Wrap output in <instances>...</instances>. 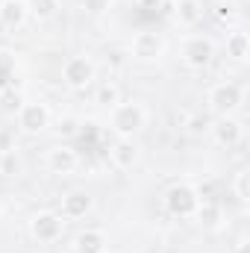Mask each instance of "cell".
<instances>
[{"instance_id":"cell-1","label":"cell","mask_w":250,"mask_h":253,"mask_svg":"<svg viewBox=\"0 0 250 253\" xmlns=\"http://www.w3.org/2000/svg\"><path fill=\"white\" fill-rule=\"evenodd\" d=\"M147 124V112L141 103H118L112 109V118H109V129L118 135V138H132L141 126Z\"/></svg>"},{"instance_id":"cell-2","label":"cell","mask_w":250,"mask_h":253,"mask_svg":"<svg viewBox=\"0 0 250 253\" xmlns=\"http://www.w3.org/2000/svg\"><path fill=\"white\" fill-rule=\"evenodd\" d=\"M62 233H65V218L59 212H39L30 221V236L39 245H53V242L62 239Z\"/></svg>"},{"instance_id":"cell-3","label":"cell","mask_w":250,"mask_h":253,"mask_svg":"<svg viewBox=\"0 0 250 253\" xmlns=\"http://www.w3.org/2000/svg\"><path fill=\"white\" fill-rule=\"evenodd\" d=\"M242 88L236 85V83H218L209 94H206V103H209V112H215L218 118L221 115H230V112H236L239 106H242Z\"/></svg>"},{"instance_id":"cell-4","label":"cell","mask_w":250,"mask_h":253,"mask_svg":"<svg viewBox=\"0 0 250 253\" xmlns=\"http://www.w3.org/2000/svg\"><path fill=\"white\" fill-rule=\"evenodd\" d=\"M197 206H200V200H197L194 189L186 186V183H177V186H171L165 191V209L174 218H191L197 212Z\"/></svg>"},{"instance_id":"cell-5","label":"cell","mask_w":250,"mask_h":253,"mask_svg":"<svg viewBox=\"0 0 250 253\" xmlns=\"http://www.w3.org/2000/svg\"><path fill=\"white\" fill-rule=\"evenodd\" d=\"M94 62L88 56H71L68 62L62 65V83L68 88H85L94 83Z\"/></svg>"},{"instance_id":"cell-6","label":"cell","mask_w":250,"mask_h":253,"mask_svg":"<svg viewBox=\"0 0 250 253\" xmlns=\"http://www.w3.org/2000/svg\"><path fill=\"white\" fill-rule=\"evenodd\" d=\"M180 53H183V62L188 68H206L215 59V44L209 39H203V36H188L186 42H183Z\"/></svg>"},{"instance_id":"cell-7","label":"cell","mask_w":250,"mask_h":253,"mask_svg":"<svg viewBox=\"0 0 250 253\" xmlns=\"http://www.w3.org/2000/svg\"><path fill=\"white\" fill-rule=\"evenodd\" d=\"M47 124H50V109L44 103H21V109H18V126L27 135H39Z\"/></svg>"},{"instance_id":"cell-8","label":"cell","mask_w":250,"mask_h":253,"mask_svg":"<svg viewBox=\"0 0 250 253\" xmlns=\"http://www.w3.org/2000/svg\"><path fill=\"white\" fill-rule=\"evenodd\" d=\"M209 132H212V138L221 144V147H239L242 144V138H245V126H242V121H236L233 115H221L218 121H212V126H209Z\"/></svg>"},{"instance_id":"cell-9","label":"cell","mask_w":250,"mask_h":253,"mask_svg":"<svg viewBox=\"0 0 250 253\" xmlns=\"http://www.w3.org/2000/svg\"><path fill=\"white\" fill-rule=\"evenodd\" d=\"M129 53L141 62H153L159 53H162V39L150 30H141L132 36V44H129Z\"/></svg>"},{"instance_id":"cell-10","label":"cell","mask_w":250,"mask_h":253,"mask_svg":"<svg viewBox=\"0 0 250 253\" xmlns=\"http://www.w3.org/2000/svg\"><path fill=\"white\" fill-rule=\"evenodd\" d=\"M91 206H94V200H91L88 191H68L62 197L59 215H62L65 221H80V218H85L91 212Z\"/></svg>"},{"instance_id":"cell-11","label":"cell","mask_w":250,"mask_h":253,"mask_svg":"<svg viewBox=\"0 0 250 253\" xmlns=\"http://www.w3.org/2000/svg\"><path fill=\"white\" fill-rule=\"evenodd\" d=\"M47 168H50L53 174H74V171L80 168V153H77L74 147L56 144V147H50V153H47Z\"/></svg>"},{"instance_id":"cell-12","label":"cell","mask_w":250,"mask_h":253,"mask_svg":"<svg viewBox=\"0 0 250 253\" xmlns=\"http://www.w3.org/2000/svg\"><path fill=\"white\" fill-rule=\"evenodd\" d=\"M109 162L118 168V171H126L138 162V144L132 138H118L112 147H109Z\"/></svg>"},{"instance_id":"cell-13","label":"cell","mask_w":250,"mask_h":253,"mask_svg":"<svg viewBox=\"0 0 250 253\" xmlns=\"http://www.w3.org/2000/svg\"><path fill=\"white\" fill-rule=\"evenodd\" d=\"M27 3L24 0H0V24L6 30H18L27 21Z\"/></svg>"},{"instance_id":"cell-14","label":"cell","mask_w":250,"mask_h":253,"mask_svg":"<svg viewBox=\"0 0 250 253\" xmlns=\"http://www.w3.org/2000/svg\"><path fill=\"white\" fill-rule=\"evenodd\" d=\"M106 251V236L100 230H83L74 239V253H100Z\"/></svg>"},{"instance_id":"cell-15","label":"cell","mask_w":250,"mask_h":253,"mask_svg":"<svg viewBox=\"0 0 250 253\" xmlns=\"http://www.w3.org/2000/svg\"><path fill=\"white\" fill-rule=\"evenodd\" d=\"M183 27H194L200 18H203V6L197 0H174V15Z\"/></svg>"},{"instance_id":"cell-16","label":"cell","mask_w":250,"mask_h":253,"mask_svg":"<svg viewBox=\"0 0 250 253\" xmlns=\"http://www.w3.org/2000/svg\"><path fill=\"white\" fill-rule=\"evenodd\" d=\"M250 53V39L245 30H233L227 33V56L236 59V62H245Z\"/></svg>"},{"instance_id":"cell-17","label":"cell","mask_w":250,"mask_h":253,"mask_svg":"<svg viewBox=\"0 0 250 253\" xmlns=\"http://www.w3.org/2000/svg\"><path fill=\"white\" fill-rule=\"evenodd\" d=\"M94 100H97L100 106H109V109H115V106L121 103V85H118L115 80H103V83L97 85V94H94Z\"/></svg>"},{"instance_id":"cell-18","label":"cell","mask_w":250,"mask_h":253,"mask_svg":"<svg viewBox=\"0 0 250 253\" xmlns=\"http://www.w3.org/2000/svg\"><path fill=\"white\" fill-rule=\"evenodd\" d=\"M194 215L200 218V224H203V227L215 230V227L221 224V203H218V200H206V203H200V206H197V212H194Z\"/></svg>"},{"instance_id":"cell-19","label":"cell","mask_w":250,"mask_h":253,"mask_svg":"<svg viewBox=\"0 0 250 253\" xmlns=\"http://www.w3.org/2000/svg\"><path fill=\"white\" fill-rule=\"evenodd\" d=\"M209 126H212V118L209 115H203V112H194V115H188L183 129H186V135L191 138H203L206 132H209Z\"/></svg>"},{"instance_id":"cell-20","label":"cell","mask_w":250,"mask_h":253,"mask_svg":"<svg viewBox=\"0 0 250 253\" xmlns=\"http://www.w3.org/2000/svg\"><path fill=\"white\" fill-rule=\"evenodd\" d=\"M56 9H59V0H30V3H27V12H30L33 18H39V21L53 18Z\"/></svg>"},{"instance_id":"cell-21","label":"cell","mask_w":250,"mask_h":253,"mask_svg":"<svg viewBox=\"0 0 250 253\" xmlns=\"http://www.w3.org/2000/svg\"><path fill=\"white\" fill-rule=\"evenodd\" d=\"M21 171V159L15 156V147L12 150H0V174L3 177H15Z\"/></svg>"},{"instance_id":"cell-22","label":"cell","mask_w":250,"mask_h":253,"mask_svg":"<svg viewBox=\"0 0 250 253\" xmlns=\"http://www.w3.org/2000/svg\"><path fill=\"white\" fill-rule=\"evenodd\" d=\"M248 180H250V174L242 168L239 174H236V180H233V191H236V197L242 200V203H248L250 200V191H248Z\"/></svg>"},{"instance_id":"cell-23","label":"cell","mask_w":250,"mask_h":253,"mask_svg":"<svg viewBox=\"0 0 250 253\" xmlns=\"http://www.w3.org/2000/svg\"><path fill=\"white\" fill-rule=\"evenodd\" d=\"M59 135H65V138H74L77 132H80V121L77 118H71V115H65V118H59Z\"/></svg>"},{"instance_id":"cell-24","label":"cell","mask_w":250,"mask_h":253,"mask_svg":"<svg viewBox=\"0 0 250 253\" xmlns=\"http://www.w3.org/2000/svg\"><path fill=\"white\" fill-rule=\"evenodd\" d=\"M83 9L88 15H103L109 9V0H83Z\"/></svg>"},{"instance_id":"cell-25","label":"cell","mask_w":250,"mask_h":253,"mask_svg":"<svg viewBox=\"0 0 250 253\" xmlns=\"http://www.w3.org/2000/svg\"><path fill=\"white\" fill-rule=\"evenodd\" d=\"M12 71H15V56L9 50H0V74L3 77H12Z\"/></svg>"},{"instance_id":"cell-26","label":"cell","mask_w":250,"mask_h":253,"mask_svg":"<svg viewBox=\"0 0 250 253\" xmlns=\"http://www.w3.org/2000/svg\"><path fill=\"white\" fill-rule=\"evenodd\" d=\"M0 100H3L0 106H3V109H9V112H18V109H21V97H18V94H12V91H6Z\"/></svg>"},{"instance_id":"cell-27","label":"cell","mask_w":250,"mask_h":253,"mask_svg":"<svg viewBox=\"0 0 250 253\" xmlns=\"http://www.w3.org/2000/svg\"><path fill=\"white\" fill-rule=\"evenodd\" d=\"M138 9H159L162 6V0H132Z\"/></svg>"},{"instance_id":"cell-28","label":"cell","mask_w":250,"mask_h":253,"mask_svg":"<svg viewBox=\"0 0 250 253\" xmlns=\"http://www.w3.org/2000/svg\"><path fill=\"white\" fill-rule=\"evenodd\" d=\"M233 15H236V12H233V6H227V3H221V6H218V18H221V21H224V18H233Z\"/></svg>"},{"instance_id":"cell-29","label":"cell","mask_w":250,"mask_h":253,"mask_svg":"<svg viewBox=\"0 0 250 253\" xmlns=\"http://www.w3.org/2000/svg\"><path fill=\"white\" fill-rule=\"evenodd\" d=\"M236 253H248V242H239V251Z\"/></svg>"},{"instance_id":"cell-30","label":"cell","mask_w":250,"mask_h":253,"mask_svg":"<svg viewBox=\"0 0 250 253\" xmlns=\"http://www.w3.org/2000/svg\"><path fill=\"white\" fill-rule=\"evenodd\" d=\"M0 215H3V203H0Z\"/></svg>"},{"instance_id":"cell-31","label":"cell","mask_w":250,"mask_h":253,"mask_svg":"<svg viewBox=\"0 0 250 253\" xmlns=\"http://www.w3.org/2000/svg\"><path fill=\"white\" fill-rule=\"evenodd\" d=\"M100 253H109V251H100Z\"/></svg>"}]
</instances>
